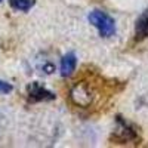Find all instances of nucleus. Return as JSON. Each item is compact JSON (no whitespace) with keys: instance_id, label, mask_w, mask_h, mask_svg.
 I'll return each instance as SVG.
<instances>
[{"instance_id":"obj_1","label":"nucleus","mask_w":148,"mask_h":148,"mask_svg":"<svg viewBox=\"0 0 148 148\" xmlns=\"http://www.w3.org/2000/svg\"><path fill=\"white\" fill-rule=\"evenodd\" d=\"M89 22L98 30L101 37H113L117 31L116 28V22L111 18L107 12L102 10H92L89 16H88Z\"/></svg>"},{"instance_id":"obj_2","label":"nucleus","mask_w":148,"mask_h":148,"mask_svg":"<svg viewBox=\"0 0 148 148\" xmlns=\"http://www.w3.org/2000/svg\"><path fill=\"white\" fill-rule=\"evenodd\" d=\"M27 95H28V99L33 101V102H43V101L55 99V93L51 92L49 89H46L45 86H42L40 83H37V82L28 84Z\"/></svg>"},{"instance_id":"obj_3","label":"nucleus","mask_w":148,"mask_h":148,"mask_svg":"<svg viewBox=\"0 0 148 148\" xmlns=\"http://www.w3.org/2000/svg\"><path fill=\"white\" fill-rule=\"evenodd\" d=\"M117 123H119L117 139H120L121 142H125V141H130V139L136 138V132L133 130V127L129 125L127 121H125L121 117H117Z\"/></svg>"},{"instance_id":"obj_4","label":"nucleus","mask_w":148,"mask_h":148,"mask_svg":"<svg viewBox=\"0 0 148 148\" xmlns=\"http://www.w3.org/2000/svg\"><path fill=\"white\" fill-rule=\"evenodd\" d=\"M76 67H77L76 55H74L73 52L64 55L62 59H61V76L62 77H70L73 74V71L76 70Z\"/></svg>"},{"instance_id":"obj_5","label":"nucleus","mask_w":148,"mask_h":148,"mask_svg":"<svg viewBox=\"0 0 148 148\" xmlns=\"http://www.w3.org/2000/svg\"><path fill=\"white\" fill-rule=\"evenodd\" d=\"M147 37H148V10H145L135 24V39L141 42Z\"/></svg>"},{"instance_id":"obj_6","label":"nucleus","mask_w":148,"mask_h":148,"mask_svg":"<svg viewBox=\"0 0 148 148\" xmlns=\"http://www.w3.org/2000/svg\"><path fill=\"white\" fill-rule=\"evenodd\" d=\"M9 5H10L12 9H15V10L28 12L36 5V2L34 0H9Z\"/></svg>"},{"instance_id":"obj_7","label":"nucleus","mask_w":148,"mask_h":148,"mask_svg":"<svg viewBox=\"0 0 148 148\" xmlns=\"http://www.w3.org/2000/svg\"><path fill=\"white\" fill-rule=\"evenodd\" d=\"M12 90H14V88H12L10 83L0 80V93H10Z\"/></svg>"},{"instance_id":"obj_8","label":"nucleus","mask_w":148,"mask_h":148,"mask_svg":"<svg viewBox=\"0 0 148 148\" xmlns=\"http://www.w3.org/2000/svg\"><path fill=\"white\" fill-rule=\"evenodd\" d=\"M0 2H2V0H0Z\"/></svg>"}]
</instances>
